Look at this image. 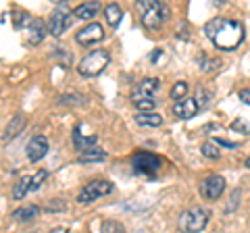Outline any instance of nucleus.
<instances>
[{"label":"nucleus","mask_w":250,"mask_h":233,"mask_svg":"<svg viewBox=\"0 0 250 233\" xmlns=\"http://www.w3.org/2000/svg\"><path fill=\"white\" fill-rule=\"evenodd\" d=\"M238 98H240L244 104L250 106V90H240V92H238Z\"/></svg>","instance_id":"obj_32"},{"label":"nucleus","mask_w":250,"mask_h":233,"mask_svg":"<svg viewBox=\"0 0 250 233\" xmlns=\"http://www.w3.org/2000/svg\"><path fill=\"white\" fill-rule=\"evenodd\" d=\"M98 11H100V4H98V2H83V4H80V6H75L73 17L82 19V21H90V19L96 17Z\"/></svg>","instance_id":"obj_17"},{"label":"nucleus","mask_w":250,"mask_h":233,"mask_svg":"<svg viewBox=\"0 0 250 233\" xmlns=\"http://www.w3.org/2000/svg\"><path fill=\"white\" fill-rule=\"evenodd\" d=\"M136 9L140 13V21L146 29H159L169 19L167 4L159 2V0H140V2H136Z\"/></svg>","instance_id":"obj_2"},{"label":"nucleus","mask_w":250,"mask_h":233,"mask_svg":"<svg viewBox=\"0 0 250 233\" xmlns=\"http://www.w3.org/2000/svg\"><path fill=\"white\" fill-rule=\"evenodd\" d=\"M219 67H221V60L219 58H207V57L200 58V69L205 73H215Z\"/></svg>","instance_id":"obj_24"},{"label":"nucleus","mask_w":250,"mask_h":233,"mask_svg":"<svg viewBox=\"0 0 250 233\" xmlns=\"http://www.w3.org/2000/svg\"><path fill=\"white\" fill-rule=\"evenodd\" d=\"M96 136L94 134H82V123L77 125L75 129H73V144H75V148L80 150V152H85V150H90V148H94L96 146Z\"/></svg>","instance_id":"obj_14"},{"label":"nucleus","mask_w":250,"mask_h":233,"mask_svg":"<svg viewBox=\"0 0 250 233\" xmlns=\"http://www.w3.org/2000/svg\"><path fill=\"white\" fill-rule=\"evenodd\" d=\"M77 100H82L77 94H75V96H73V94H69V96H67V94H62V96L57 98V102H59V104H75Z\"/></svg>","instance_id":"obj_30"},{"label":"nucleus","mask_w":250,"mask_h":233,"mask_svg":"<svg viewBox=\"0 0 250 233\" xmlns=\"http://www.w3.org/2000/svg\"><path fill=\"white\" fill-rule=\"evenodd\" d=\"M223 190H225V179L221 175H208L207 179H202V183H200V196L210 202L221 198Z\"/></svg>","instance_id":"obj_10"},{"label":"nucleus","mask_w":250,"mask_h":233,"mask_svg":"<svg viewBox=\"0 0 250 233\" xmlns=\"http://www.w3.org/2000/svg\"><path fill=\"white\" fill-rule=\"evenodd\" d=\"M104 17H106V21H108V25L111 27H117L119 25V21H121V17H123V13H121V6L119 4H108L106 9H104Z\"/></svg>","instance_id":"obj_21"},{"label":"nucleus","mask_w":250,"mask_h":233,"mask_svg":"<svg viewBox=\"0 0 250 233\" xmlns=\"http://www.w3.org/2000/svg\"><path fill=\"white\" fill-rule=\"evenodd\" d=\"M46 152H48V139L46 136H34L27 142V158L31 162H38L46 156Z\"/></svg>","instance_id":"obj_11"},{"label":"nucleus","mask_w":250,"mask_h":233,"mask_svg":"<svg viewBox=\"0 0 250 233\" xmlns=\"http://www.w3.org/2000/svg\"><path fill=\"white\" fill-rule=\"evenodd\" d=\"M134 119L138 125H142V127H161L163 125V116L159 113H138Z\"/></svg>","instance_id":"obj_18"},{"label":"nucleus","mask_w":250,"mask_h":233,"mask_svg":"<svg viewBox=\"0 0 250 233\" xmlns=\"http://www.w3.org/2000/svg\"><path fill=\"white\" fill-rule=\"evenodd\" d=\"M31 192V177H21V179L15 183V188H13V200H25V196Z\"/></svg>","instance_id":"obj_20"},{"label":"nucleus","mask_w":250,"mask_h":233,"mask_svg":"<svg viewBox=\"0 0 250 233\" xmlns=\"http://www.w3.org/2000/svg\"><path fill=\"white\" fill-rule=\"evenodd\" d=\"M44 38H46V25L40 19H31L29 27H27V42L31 46H36V44H40Z\"/></svg>","instance_id":"obj_15"},{"label":"nucleus","mask_w":250,"mask_h":233,"mask_svg":"<svg viewBox=\"0 0 250 233\" xmlns=\"http://www.w3.org/2000/svg\"><path fill=\"white\" fill-rule=\"evenodd\" d=\"M46 177H48V171H46V169L38 171V173L31 177V190H40V185L46 181Z\"/></svg>","instance_id":"obj_29"},{"label":"nucleus","mask_w":250,"mask_h":233,"mask_svg":"<svg viewBox=\"0 0 250 233\" xmlns=\"http://www.w3.org/2000/svg\"><path fill=\"white\" fill-rule=\"evenodd\" d=\"M108 63H111V52H108L106 48H96V50L88 52L80 60L77 73H80L82 77H96V75H100L104 71Z\"/></svg>","instance_id":"obj_4"},{"label":"nucleus","mask_w":250,"mask_h":233,"mask_svg":"<svg viewBox=\"0 0 250 233\" xmlns=\"http://www.w3.org/2000/svg\"><path fill=\"white\" fill-rule=\"evenodd\" d=\"M194 98H196V102H198V106H200V111L210 104V92H207L205 88H198V90H196V96H194Z\"/></svg>","instance_id":"obj_28"},{"label":"nucleus","mask_w":250,"mask_h":233,"mask_svg":"<svg viewBox=\"0 0 250 233\" xmlns=\"http://www.w3.org/2000/svg\"><path fill=\"white\" fill-rule=\"evenodd\" d=\"M103 40H104V29L96 21L88 23V25L82 27L80 32L75 34V42L80 44V46H94V44H98V42H103Z\"/></svg>","instance_id":"obj_9"},{"label":"nucleus","mask_w":250,"mask_h":233,"mask_svg":"<svg viewBox=\"0 0 250 233\" xmlns=\"http://www.w3.org/2000/svg\"><path fill=\"white\" fill-rule=\"evenodd\" d=\"M100 231L103 233H125V227L117 221H104L103 225H100Z\"/></svg>","instance_id":"obj_26"},{"label":"nucleus","mask_w":250,"mask_h":233,"mask_svg":"<svg viewBox=\"0 0 250 233\" xmlns=\"http://www.w3.org/2000/svg\"><path fill=\"white\" fill-rule=\"evenodd\" d=\"M15 17H17V19H15L13 23H15V27H17V29H23V27H29V23H31V17H29V15L27 13H23V11H15Z\"/></svg>","instance_id":"obj_27"},{"label":"nucleus","mask_w":250,"mask_h":233,"mask_svg":"<svg viewBox=\"0 0 250 233\" xmlns=\"http://www.w3.org/2000/svg\"><path fill=\"white\" fill-rule=\"evenodd\" d=\"M25 125H27V116L23 115V113H17V115H15L13 119L9 121V125H6L4 136H2V142L6 144V142H11V139H15L23 129H25Z\"/></svg>","instance_id":"obj_13"},{"label":"nucleus","mask_w":250,"mask_h":233,"mask_svg":"<svg viewBox=\"0 0 250 233\" xmlns=\"http://www.w3.org/2000/svg\"><path fill=\"white\" fill-rule=\"evenodd\" d=\"M188 90H190V85H188L186 81H177L173 88H171V92H169V96L175 100V102H182L184 100V96L188 94Z\"/></svg>","instance_id":"obj_23"},{"label":"nucleus","mask_w":250,"mask_h":233,"mask_svg":"<svg viewBox=\"0 0 250 233\" xmlns=\"http://www.w3.org/2000/svg\"><path fill=\"white\" fill-rule=\"evenodd\" d=\"M200 113V106L196 102V98H184L182 102H175L173 104V115L177 119H192L194 115Z\"/></svg>","instance_id":"obj_12"},{"label":"nucleus","mask_w":250,"mask_h":233,"mask_svg":"<svg viewBox=\"0 0 250 233\" xmlns=\"http://www.w3.org/2000/svg\"><path fill=\"white\" fill-rule=\"evenodd\" d=\"M44 211L46 213H65L67 204H65V200H48L44 204Z\"/></svg>","instance_id":"obj_25"},{"label":"nucleus","mask_w":250,"mask_h":233,"mask_svg":"<svg viewBox=\"0 0 250 233\" xmlns=\"http://www.w3.org/2000/svg\"><path fill=\"white\" fill-rule=\"evenodd\" d=\"M42 208L40 206H36V204H27V206H21L17 208V211H13V219L15 221H19V223H29V221H34L38 214H40Z\"/></svg>","instance_id":"obj_16"},{"label":"nucleus","mask_w":250,"mask_h":233,"mask_svg":"<svg viewBox=\"0 0 250 233\" xmlns=\"http://www.w3.org/2000/svg\"><path fill=\"white\" fill-rule=\"evenodd\" d=\"M161 90V81L156 77H146L142 79L129 94V100L131 104H138V102H144V100H154L156 92Z\"/></svg>","instance_id":"obj_7"},{"label":"nucleus","mask_w":250,"mask_h":233,"mask_svg":"<svg viewBox=\"0 0 250 233\" xmlns=\"http://www.w3.org/2000/svg\"><path fill=\"white\" fill-rule=\"evenodd\" d=\"M131 167L138 175H146V177H154L161 169V158L152 152H146V150H138L134 152L131 156Z\"/></svg>","instance_id":"obj_5"},{"label":"nucleus","mask_w":250,"mask_h":233,"mask_svg":"<svg viewBox=\"0 0 250 233\" xmlns=\"http://www.w3.org/2000/svg\"><path fill=\"white\" fill-rule=\"evenodd\" d=\"M108 154L103 150V148H90V150H85V152H80V156H77V160L80 162H103L106 160Z\"/></svg>","instance_id":"obj_19"},{"label":"nucleus","mask_w":250,"mask_h":233,"mask_svg":"<svg viewBox=\"0 0 250 233\" xmlns=\"http://www.w3.org/2000/svg\"><path fill=\"white\" fill-rule=\"evenodd\" d=\"M205 34L219 50H236L244 40V25L236 19L215 17L205 25Z\"/></svg>","instance_id":"obj_1"},{"label":"nucleus","mask_w":250,"mask_h":233,"mask_svg":"<svg viewBox=\"0 0 250 233\" xmlns=\"http://www.w3.org/2000/svg\"><path fill=\"white\" fill-rule=\"evenodd\" d=\"M244 167H246V169H250V156L244 160Z\"/></svg>","instance_id":"obj_33"},{"label":"nucleus","mask_w":250,"mask_h":233,"mask_svg":"<svg viewBox=\"0 0 250 233\" xmlns=\"http://www.w3.org/2000/svg\"><path fill=\"white\" fill-rule=\"evenodd\" d=\"M238 198H240V190H236V192H233V194H231V204H229L228 208H225V213H231V211H233V208H236V204H238V202H236V200H238Z\"/></svg>","instance_id":"obj_31"},{"label":"nucleus","mask_w":250,"mask_h":233,"mask_svg":"<svg viewBox=\"0 0 250 233\" xmlns=\"http://www.w3.org/2000/svg\"><path fill=\"white\" fill-rule=\"evenodd\" d=\"M71 21H73V13L67 9L65 2H62L59 9L50 15V19H48V32H50V36H54V38L62 36V34H65V29L71 25Z\"/></svg>","instance_id":"obj_8"},{"label":"nucleus","mask_w":250,"mask_h":233,"mask_svg":"<svg viewBox=\"0 0 250 233\" xmlns=\"http://www.w3.org/2000/svg\"><path fill=\"white\" fill-rule=\"evenodd\" d=\"M200 150H202V154H205L207 158H213V160H217V158H221V150L217 148V144H215V139H208V142H205L200 146Z\"/></svg>","instance_id":"obj_22"},{"label":"nucleus","mask_w":250,"mask_h":233,"mask_svg":"<svg viewBox=\"0 0 250 233\" xmlns=\"http://www.w3.org/2000/svg\"><path fill=\"white\" fill-rule=\"evenodd\" d=\"M113 192V183L111 181H104V179H94L88 185H83L77 194V202L80 204H92L96 202L98 198H104Z\"/></svg>","instance_id":"obj_6"},{"label":"nucleus","mask_w":250,"mask_h":233,"mask_svg":"<svg viewBox=\"0 0 250 233\" xmlns=\"http://www.w3.org/2000/svg\"><path fill=\"white\" fill-rule=\"evenodd\" d=\"M210 214L213 213H210V208H207V206L186 208L177 219V227L182 233H200V231H205V227L208 225Z\"/></svg>","instance_id":"obj_3"}]
</instances>
